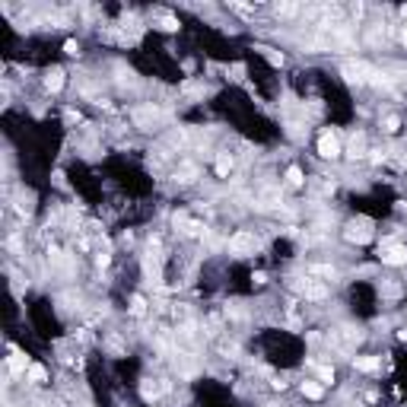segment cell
I'll return each mask as SVG.
<instances>
[{"mask_svg":"<svg viewBox=\"0 0 407 407\" xmlns=\"http://www.w3.org/2000/svg\"><path fill=\"white\" fill-rule=\"evenodd\" d=\"M64 51H67V54H80V45H77V42H67Z\"/></svg>","mask_w":407,"mask_h":407,"instance_id":"d4e9b609","label":"cell"},{"mask_svg":"<svg viewBox=\"0 0 407 407\" xmlns=\"http://www.w3.org/2000/svg\"><path fill=\"white\" fill-rule=\"evenodd\" d=\"M64 86V70H48V74H45V89L48 92H57V89H61Z\"/></svg>","mask_w":407,"mask_h":407,"instance_id":"ba28073f","label":"cell"},{"mask_svg":"<svg viewBox=\"0 0 407 407\" xmlns=\"http://www.w3.org/2000/svg\"><path fill=\"white\" fill-rule=\"evenodd\" d=\"M382 264H391V267L407 264V248L404 245H385L382 248Z\"/></svg>","mask_w":407,"mask_h":407,"instance_id":"5b68a950","label":"cell"},{"mask_svg":"<svg viewBox=\"0 0 407 407\" xmlns=\"http://www.w3.org/2000/svg\"><path fill=\"white\" fill-rule=\"evenodd\" d=\"M140 394H143V401H156L159 394H162V385H153V379H147V382H143V388H140Z\"/></svg>","mask_w":407,"mask_h":407,"instance_id":"8fae6325","label":"cell"},{"mask_svg":"<svg viewBox=\"0 0 407 407\" xmlns=\"http://www.w3.org/2000/svg\"><path fill=\"white\" fill-rule=\"evenodd\" d=\"M296 13V4H283V7H277V16H293Z\"/></svg>","mask_w":407,"mask_h":407,"instance_id":"7402d4cb","label":"cell"},{"mask_svg":"<svg viewBox=\"0 0 407 407\" xmlns=\"http://www.w3.org/2000/svg\"><path fill=\"white\" fill-rule=\"evenodd\" d=\"M315 369H318V379L321 382H334V369L331 366H315Z\"/></svg>","mask_w":407,"mask_h":407,"instance_id":"44dd1931","label":"cell"},{"mask_svg":"<svg viewBox=\"0 0 407 407\" xmlns=\"http://www.w3.org/2000/svg\"><path fill=\"white\" fill-rule=\"evenodd\" d=\"M29 379H32V382H45V379H48V372H45L42 366H29Z\"/></svg>","mask_w":407,"mask_h":407,"instance_id":"ffe728a7","label":"cell"},{"mask_svg":"<svg viewBox=\"0 0 407 407\" xmlns=\"http://www.w3.org/2000/svg\"><path fill=\"white\" fill-rule=\"evenodd\" d=\"M162 29H165V32H172V29H178V22H175L172 16H162Z\"/></svg>","mask_w":407,"mask_h":407,"instance_id":"cb8c5ba5","label":"cell"},{"mask_svg":"<svg viewBox=\"0 0 407 407\" xmlns=\"http://www.w3.org/2000/svg\"><path fill=\"white\" fill-rule=\"evenodd\" d=\"M232 156H229V153H220V156H217V162H213V169H217V175L220 178H226V175H229L232 172Z\"/></svg>","mask_w":407,"mask_h":407,"instance_id":"30bf717a","label":"cell"},{"mask_svg":"<svg viewBox=\"0 0 407 407\" xmlns=\"http://www.w3.org/2000/svg\"><path fill=\"white\" fill-rule=\"evenodd\" d=\"M258 51H264V57H267L274 67H283V54L280 51H274V48H258Z\"/></svg>","mask_w":407,"mask_h":407,"instance_id":"e0dca14e","label":"cell"},{"mask_svg":"<svg viewBox=\"0 0 407 407\" xmlns=\"http://www.w3.org/2000/svg\"><path fill=\"white\" fill-rule=\"evenodd\" d=\"M302 394H306V398H312V401H318L321 394H325V388H321L318 382H302Z\"/></svg>","mask_w":407,"mask_h":407,"instance_id":"4fadbf2b","label":"cell"},{"mask_svg":"<svg viewBox=\"0 0 407 407\" xmlns=\"http://www.w3.org/2000/svg\"><path fill=\"white\" fill-rule=\"evenodd\" d=\"M143 309H147V299H143V296L130 299V312H134V315H143Z\"/></svg>","mask_w":407,"mask_h":407,"instance_id":"d6986e66","label":"cell"},{"mask_svg":"<svg viewBox=\"0 0 407 407\" xmlns=\"http://www.w3.org/2000/svg\"><path fill=\"white\" fill-rule=\"evenodd\" d=\"M10 369H13V372H26V356H22L19 350L10 353Z\"/></svg>","mask_w":407,"mask_h":407,"instance_id":"9a60e30c","label":"cell"},{"mask_svg":"<svg viewBox=\"0 0 407 407\" xmlns=\"http://www.w3.org/2000/svg\"><path fill=\"white\" fill-rule=\"evenodd\" d=\"M401 39H404V45H407V29H404V35H401Z\"/></svg>","mask_w":407,"mask_h":407,"instance_id":"4316f807","label":"cell"},{"mask_svg":"<svg viewBox=\"0 0 407 407\" xmlns=\"http://www.w3.org/2000/svg\"><path fill=\"white\" fill-rule=\"evenodd\" d=\"M159 118H162V112H159V109H137V112H134V121H137L140 127H150V124H156Z\"/></svg>","mask_w":407,"mask_h":407,"instance_id":"8992f818","label":"cell"},{"mask_svg":"<svg viewBox=\"0 0 407 407\" xmlns=\"http://www.w3.org/2000/svg\"><path fill=\"white\" fill-rule=\"evenodd\" d=\"M385 130H388V134H394V130H398V118H394V115L385 118Z\"/></svg>","mask_w":407,"mask_h":407,"instance_id":"603a6c76","label":"cell"},{"mask_svg":"<svg viewBox=\"0 0 407 407\" xmlns=\"http://www.w3.org/2000/svg\"><path fill=\"white\" fill-rule=\"evenodd\" d=\"M347 242H353V245H366L369 239H372V223L369 220H353L350 226H347Z\"/></svg>","mask_w":407,"mask_h":407,"instance_id":"7a4b0ae2","label":"cell"},{"mask_svg":"<svg viewBox=\"0 0 407 407\" xmlns=\"http://www.w3.org/2000/svg\"><path fill=\"white\" fill-rule=\"evenodd\" d=\"M286 182H290L293 188H302V182H306V178H302V172H299L296 165H290V169H286Z\"/></svg>","mask_w":407,"mask_h":407,"instance_id":"2e32d148","label":"cell"},{"mask_svg":"<svg viewBox=\"0 0 407 407\" xmlns=\"http://www.w3.org/2000/svg\"><path fill=\"white\" fill-rule=\"evenodd\" d=\"M356 369H360V372H376L379 360H376V356H360V360H356Z\"/></svg>","mask_w":407,"mask_h":407,"instance_id":"5bb4252c","label":"cell"},{"mask_svg":"<svg viewBox=\"0 0 407 407\" xmlns=\"http://www.w3.org/2000/svg\"><path fill=\"white\" fill-rule=\"evenodd\" d=\"M312 274H318V277H328V280H337V270H334V267H328V264H318V267H312Z\"/></svg>","mask_w":407,"mask_h":407,"instance_id":"ac0fdd59","label":"cell"},{"mask_svg":"<svg viewBox=\"0 0 407 407\" xmlns=\"http://www.w3.org/2000/svg\"><path fill=\"white\" fill-rule=\"evenodd\" d=\"M318 156H325V159H337L341 156V143H337V137H334L331 130H325V134L318 137Z\"/></svg>","mask_w":407,"mask_h":407,"instance_id":"277c9868","label":"cell"},{"mask_svg":"<svg viewBox=\"0 0 407 407\" xmlns=\"http://www.w3.org/2000/svg\"><path fill=\"white\" fill-rule=\"evenodd\" d=\"M229 248H232V255H248V251L258 248V239L251 235V232H235L229 239Z\"/></svg>","mask_w":407,"mask_h":407,"instance_id":"3957f363","label":"cell"},{"mask_svg":"<svg viewBox=\"0 0 407 407\" xmlns=\"http://www.w3.org/2000/svg\"><path fill=\"white\" fill-rule=\"evenodd\" d=\"M350 156H353V159L366 156V137H363V134H356V137L350 140Z\"/></svg>","mask_w":407,"mask_h":407,"instance_id":"7c38bea8","label":"cell"},{"mask_svg":"<svg viewBox=\"0 0 407 407\" xmlns=\"http://www.w3.org/2000/svg\"><path fill=\"white\" fill-rule=\"evenodd\" d=\"M235 10H239V13H245V16H251V13H255V10H251V7H245V4H232Z\"/></svg>","mask_w":407,"mask_h":407,"instance_id":"484cf974","label":"cell"},{"mask_svg":"<svg viewBox=\"0 0 407 407\" xmlns=\"http://www.w3.org/2000/svg\"><path fill=\"white\" fill-rule=\"evenodd\" d=\"M175 178H178L182 185H191V182L197 178V165H194V162H182V165H178V172H175Z\"/></svg>","mask_w":407,"mask_h":407,"instance_id":"9c48e42d","label":"cell"},{"mask_svg":"<svg viewBox=\"0 0 407 407\" xmlns=\"http://www.w3.org/2000/svg\"><path fill=\"white\" fill-rule=\"evenodd\" d=\"M302 296L306 299H325L328 296V286L325 283H315V280H306L302 283Z\"/></svg>","mask_w":407,"mask_h":407,"instance_id":"52a82bcc","label":"cell"},{"mask_svg":"<svg viewBox=\"0 0 407 407\" xmlns=\"http://www.w3.org/2000/svg\"><path fill=\"white\" fill-rule=\"evenodd\" d=\"M344 77L350 80V83H372L376 70L369 67V64H363V61H347L344 64Z\"/></svg>","mask_w":407,"mask_h":407,"instance_id":"6da1fadb","label":"cell"}]
</instances>
